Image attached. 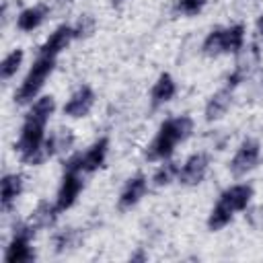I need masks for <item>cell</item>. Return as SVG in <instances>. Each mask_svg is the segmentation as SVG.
Masks as SVG:
<instances>
[{
	"label": "cell",
	"instance_id": "6da1fadb",
	"mask_svg": "<svg viewBox=\"0 0 263 263\" xmlns=\"http://www.w3.org/2000/svg\"><path fill=\"white\" fill-rule=\"evenodd\" d=\"M191 132H193V119L191 117L181 115V117H175V119H166L160 125L156 138L148 144L144 156L148 160H164V158H168L173 154L175 146L179 142L187 140L191 136Z\"/></svg>",
	"mask_w": 263,
	"mask_h": 263
},
{
	"label": "cell",
	"instance_id": "7a4b0ae2",
	"mask_svg": "<svg viewBox=\"0 0 263 263\" xmlns=\"http://www.w3.org/2000/svg\"><path fill=\"white\" fill-rule=\"evenodd\" d=\"M53 66H55V58L39 55V58L33 62V66H31L29 74L25 76L23 84L18 86V90H16V95H14V101H16L18 105H27L29 101H33V99L37 97V92L41 90V86L45 84V78L53 72Z\"/></svg>",
	"mask_w": 263,
	"mask_h": 263
},
{
	"label": "cell",
	"instance_id": "3957f363",
	"mask_svg": "<svg viewBox=\"0 0 263 263\" xmlns=\"http://www.w3.org/2000/svg\"><path fill=\"white\" fill-rule=\"evenodd\" d=\"M35 236V228L25 222V224H16L14 226V234H12V240L10 245L6 247V253H4V261L6 263H29L35 259V253L31 251L29 242L31 238Z\"/></svg>",
	"mask_w": 263,
	"mask_h": 263
},
{
	"label": "cell",
	"instance_id": "277c9868",
	"mask_svg": "<svg viewBox=\"0 0 263 263\" xmlns=\"http://www.w3.org/2000/svg\"><path fill=\"white\" fill-rule=\"evenodd\" d=\"M43 129H45V121H39V119L29 117V115L25 117L21 136H18V140L14 144L16 152L21 154V158L31 154V152H35V150H39V148H43V142H45Z\"/></svg>",
	"mask_w": 263,
	"mask_h": 263
},
{
	"label": "cell",
	"instance_id": "5b68a950",
	"mask_svg": "<svg viewBox=\"0 0 263 263\" xmlns=\"http://www.w3.org/2000/svg\"><path fill=\"white\" fill-rule=\"evenodd\" d=\"M259 154H261V148H259V142L257 140H245L236 154L232 156L230 160V173L234 177H242L247 175L249 171H253L257 164H259Z\"/></svg>",
	"mask_w": 263,
	"mask_h": 263
},
{
	"label": "cell",
	"instance_id": "8992f818",
	"mask_svg": "<svg viewBox=\"0 0 263 263\" xmlns=\"http://www.w3.org/2000/svg\"><path fill=\"white\" fill-rule=\"evenodd\" d=\"M259 62H261V53H259V49H257V45H249V47H245L240 53H238V58H236V64H234V72L228 76V88H234L238 82H242V80H247L253 72H255V68L259 66Z\"/></svg>",
	"mask_w": 263,
	"mask_h": 263
},
{
	"label": "cell",
	"instance_id": "52a82bcc",
	"mask_svg": "<svg viewBox=\"0 0 263 263\" xmlns=\"http://www.w3.org/2000/svg\"><path fill=\"white\" fill-rule=\"evenodd\" d=\"M82 189V179H80V173L76 171H64V177H62V185H60V191H58V199H55V205L60 212L68 210L74 205L78 193Z\"/></svg>",
	"mask_w": 263,
	"mask_h": 263
},
{
	"label": "cell",
	"instance_id": "ba28073f",
	"mask_svg": "<svg viewBox=\"0 0 263 263\" xmlns=\"http://www.w3.org/2000/svg\"><path fill=\"white\" fill-rule=\"evenodd\" d=\"M208 164H210V160L201 152L189 156L187 162L183 164V168H179V177H177L179 183H183V185H197V183H201L205 173H208Z\"/></svg>",
	"mask_w": 263,
	"mask_h": 263
},
{
	"label": "cell",
	"instance_id": "9c48e42d",
	"mask_svg": "<svg viewBox=\"0 0 263 263\" xmlns=\"http://www.w3.org/2000/svg\"><path fill=\"white\" fill-rule=\"evenodd\" d=\"M95 105V92L88 86H80L64 105V113L70 117H84Z\"/></svg>",
	"mask_w": 263,
	"mask_h": 263
},
{
	"label": "cell",
	"instance_id": "30bf717a",
	"mask_svg": "<svg viewBox=\"0 0 263 263\" xmlns=\"http://www.w3.org/2000/svg\"><path fill=\"white\" fill-rule=\"evenodd\" d=\"M74 39V27H68V25H60L49 37L47 41L41 45L39 49V55H49V58H55L62 49H66V45Z\"/></svg>",
	"mask_w": 263,
	"mask_h": 263
},
{
	"label": "cell",
	"instance_id": "8fae6325",
	"mask_svg": "<svg viewBox=\"0 0 263 263\" xmlns=\"http://www.w3.org/2000/svg\"><path fill=\"white\" fill-rule=\"evenodd\" d=\"M146 189H148V183H146V177H144V175L132 177V179L125 183V187H123V191H121V195H119V210H129V208H134V205L144 197Z\"/></svg>",
	"mask_w": 263,
	"mask_h": 263
},
{
	"label": "cell",
	"instance_id": "7c38bea8",
	"mask_svg": "<svg viewBox=\"0 0 263 263\" xmlns=\"http://www.w3.org/2000/svg\"><path fill=\"white\" fill-rule=\"evenodd\" d=\"M251 197H253V187L240 183V185L228 187V189L220 195L218 201H222V203H224L226 208H230L232 212H240V210H245V208L249 205Z\"/></svg>",
	"mask_w": 263,
	"mask_h": 263
},
{
	"label": "cell",
	"instance_id": "4fadbf2b",
	"mask_svg": "<svg viewBox=\"0 0 263 263\" xmlns=\"http://www.w3.org/2000/svg\"><path fill=\"white\" fill-rule=\"evenodd\" d=\"M175 80L171 78V74H160L158 80L154 82L152 86V92H150V101H152V109H158L160 105H164L166 101H171L175 97Z\"/></svg>",
	"mask_w": 263,
	"mask_h": 263
},
{
	"label": "cell",
	"instance_id": "5bb4252c",
	"mask_svg": "<svg viewBox=\"0 0 263 263\" xmlns=\"http://www.w3.org/2000/svg\"><path fill=\"white\" fill-rule=\"evenodd\" d=\"M230 90L232 88L226 86V88H222V90H218V92H214L210 97V101L205 105V119L208 121H216V119H220L228 111L230 101H232V92Z\"/></svg>",
	"mask_w": 263,
	"mask_h": 263
},
{
	"label": "cell",
	"instance_id": "9a60e30c",
	"mask_svg": "<svg viewBox=\"0 0 263 263\" xmlns=\"http://www.w3.org/2000/svg\"><path fill=\"white\" fill-rule=\"evenodd\" d=\"M107 148H109V140H107V138H99V140L82 154V171H84V173L97 171V168L105 162Z\"/></svg>",
	"mask_w": 263,
	"mask_h": 263
},
{
	"label": "cell",
	"instance_id": "2e32d148",
	"mask_svg": "<svg viewBox=\"0 0 263 263\" xmlns=\"http://www.w3.org/2000/svg\"><path fill=\"white\" fill-rule=\"evenodd\" d=\"M23 191V177L21 175H4L2 183H0V201H2V210L8 212L12 201L21 195Z\"/></svg>",
	"mask_w": 263,
	"mask_h": 263
},
{
	"label": "cell",
	"instance_id": "e0dca14e",
	"mask_svg": "<svg viewBox=\"0 0 263 263\" xmlns=\"http://www.w3.org/2000/svg\"><path fill=\"white\" fill-rule=\"evenodd\" d=\"M58 214H60L58 205H53V203H49V201H39L37 208L31 212L29 224H31L35 230H37V228H49V226L55 224Z\"/></svg>",
	"mask_w": 263,
	"mask_h": 263
},
{
	"label": "cell",
	"instance_id": "ac0fdd59",
	"mask_svg": "<svg viewBox=\"0 0 263 263\" xmlns=\"http://www.w3.org/2000/svg\"><path fill=\"white\" fill-rule=\"evenodd\" d=\"M72 144H74V134H72V129H58V132H53L45 142H43V146H45V152H47V156H53V154H62V152H68L70 148H72Z\"/></svg>",
	"mask_w": 263,
	"mask_h": 263
},
{
	"label": "cell",
	"instance_id": "d6986e66",
	"mask_svg": "<svg viewBox=\"0 0 263 263\" xmlns=\"http://www.w3.org/2000/svg\"><path fill=\"white\" fill-rule=\"evenodd\" d=\"M45 14H47V8H45V6H31V8H25V10L18 14V18H16V27H18L21 31H33V29H37V27L43 23Z\"/></svg>",
	"mask_w": 263,
	"mask_h": 263
},
{
	"label": "cell",
	"instance_id": "ffe728a7",
	"mask_svg": "<svg viewBox=\"0 0 263 263\" xmlns=\"http://www.w3.org/2000/svg\"><path fill=\"white\" fill-rule=\"evenodd\" d=\"M232 210L230 208H226L222 201H218L216 205H214V210L210 212V218H208V228L210 230H220V228H224L230 220H232Z\"/></svg>",
	"mask_w": 263,
	"mask_h": 263
},
{
	"label": "cell",
	"instance_id": "44dd1931",
	"mask_svg": "<svg viewBox=\"0 0 263 263\" xmlns=\"http://www.w3.org/2000/svg\"><path fill=\"white\" fill-rule=\"evenodd\" d=\"M203 53L205 55H220V53H226V43H224V29H214L205 41H203Z\"/></svg>",
	"mask_w": 263,
	"mask_h": 263
},
{
	"label": "cell",
	"instance_id": "7402d4cb",
	"mask_svg": "<svg viewBox=\"0 0 263 263\" xmlns=\"http://www.w3.org/2000/svg\"><path fill=\"white\" fill-rule=\"evenodd\" d=\"M242 41H245V27L242 25H232V27L224 29L226 53H236L238 49H242Z\"/></svg>",
	"mask_w": 263,
	"mask_h": 263
},
{
	"label": "cell",
	"instance_id": "603a6c76",
	"mask_svg": "<svg viewBox=\"0 0 263 263\" xmlns=\"http://www.w3.org/2000/svg\"><path fill=\"white\" fill-rule=\"evenodd\" d=\"M53 109H55V101H53V97H41V99H37V101L33 103V107H31V111H29L27 115L47 123V119L51 117Z\"/></svg>",
	"mask_w": 263,
	"mask_h": 263
},
{
	"label": "cell",
	"instance_id": "cb8c5ba5",
	"mask_svg": "<svg viewBox=\"0 0 263 263\" xmlns=\"http://www.w3.org/2000/svg\"><path fill=\"white\" fill-rule=\"evenodd\" d=\"M21 62H23V49L10 51V53L2 60V64H0V76H2V80H8L10 76H14L16 70L21 68Z\"/></svg>",
	"mask_w": 263,
	"mask_h": 263
},
{
	"label": "cell",
	"instance_id": "d4e9b609",
	"mask_svg": "<svg viewBox=\"0 0 263 263\" xmlns=\"http://www.w3.org/2000/svg\"><path fill=\"white\" fill-rule=\"evenodd\" d=\"M175 177H179V166L175 162H164L152 177V183L154 187H162V185H168Z\"/></svg>",
	"mask_w": 263,
	"mask_h": 263
},
{
	"label": "cell",
	"instance_id": "484cf974",
	"mask_svg": "<svg viewBox=\"0 0 263 263\" xmlns=\"http://www.w3.org/2000/svg\"><path fill=\"white\" fill-rule=\"evenodd\" d=\"M78 242H80L78 230H64V232L55 234V238H53V245H55V251H58V253H64L66 249H72V247H76Z\"/></svg>",
	"mask_w": 263,
	"mask_h": 263
},
{
	"label": "cell",
	"instance_id": "4316f807",
	"mask_svg": "<svg viewBox=\"0 0 263 263\" xmlns=\"http://www.w3.org/2000/svg\"><path fill=\"white\" fill-rule=\"evenodd\" d=\"M95 27H97L95 16H90V14H82V16L78 18L76 27H74V37H78V39L90 37V35L95 33Z\"/></svg>",
	"mask_w": 263,
	"mask_h": 263
},
{
	"label": "cell",
	"instance_id": "83f0119b",
	"mask_svg": "<svg viewBox=\"0 0 263 263\" xmlns=\"http://www.w3.org/2000/svg\"><path fill=\"white\" fill-rule=\"evenodd\" d=\"M203 6H205V0H177L175 12L185 14V16H193V14L201 12Z\"/></svg>",
	"mask_w": 263,
	"mask_h": 263
},
{
	"label": "cell",
	"instance_id": "f1b7e54d",
	"mask_svg": "<svg viewBox=\"0 0 263 263\" xmlns=\"http://www.w3.org/2000/svg\"><path fill=\"white\" fill-rule=\"evenodd\" d=\"M257 31H259V35L263 37V14L257 18Z\"/></svg>",
	"mask_w": 263,
	"mask_h": 263
},
{
	"label": "cell",
	"instance_id": "f546056e",
	"mask_svg": "<svg viewBox=\"0 0 263 263\" xmlns=\"http://www.w3.org/2000/svg\"><path fill=\"white\" fill-rule=\"evenodd\" d=\"M119 2H121V0H113V4H119Z\"/></svg>",
	"mask_w": 263,
	"mask_h": 263
}]
</instances>
